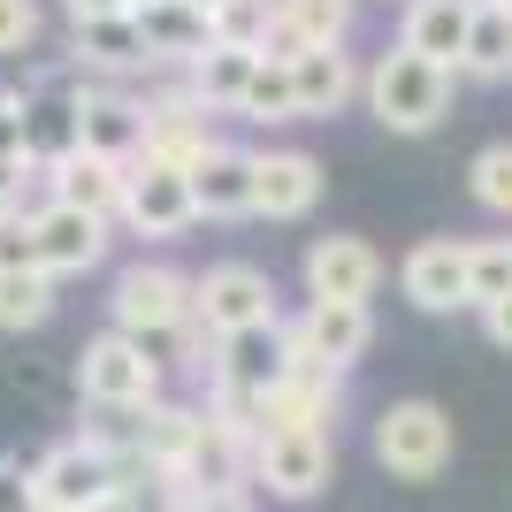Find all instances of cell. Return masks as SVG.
<instances>
[{
  "mask_svg": "<svg viewBox=\"0 0 512 512\" xmlns=\"http://www.w3.org/2000/svg\"><path fill=\"white\" fill-rule=\"evenodd\" d=\"M451 92H459V77L436 62H421V54H406V46H383L375 62H367V115L390 130V138H428V130L451 115Z\"/></svg>",
  "mask_w": 512,
  "mask_h": 512,
  "instance_id": "1",
  "label": "cell"
},
{
  "mask_svg": "<svg viewBox=\"0 0 512 512\" xmlns=\"http://www.w3.org/2000/svg\"><path fill=\"white\" fill-rule=\"evenodd\" d=\"M169 367L153 352L146 337H123V329H100V337L77 352V390H85V406L100 413H146L153 398H169Z\"/></svg>",
  "mask_w": 512,
  "mask_h": 512,
  "instance_id": "2",
  "label": "cell"
},
{
  "mask_svg": "<svg viewBox=\"0 0 512 512\" xmlns=\"http://www.w3.org/2000/svg\"><path fill=\"white\" fill-rule=\"evenodd\" d=\"M31 490H39V512H92L107 490H123V459L107 436H62L31 459Z\"/></svg>",
  "mask_w": 512,
  "mask_h": 512,
  "instance_id": "3",
  "label": "cell"
},
{
  "mask_svg": "<svg viewBox=\"0 0 512 512\" xmlns=\"http://www.w3.org/2000/svg\"><path fill=\"white\" fill-rule=\"evenodd\" d=\"M451 451H459V436H451L444 406L398 398V406L375 413V459H383L390 482H436V474L451 467Z\"/></svg>",
  "mask_w": 512,
  "mask_h": 512,
  "instance_id": "4",
  "label": "cell"
},
{
  "mask_svg": "<svg viewBox=\"0 0 512 512\" xmlns=\"http://www.w3.org/2000/svg\"><path fill=\"white\" fill-rule=\"evenodd\" d=\"M192 321L207 337H245V329H276V283L253 260H214L207 276H192Z\"/></svg>",
  "mask_w": 512,
  "mask_h": 512,
  "instance_id": "5",
  "label": "cell"
},
{
  "mask_svg": "<svg viewBox=\"0 0 512 512\" xmlns=\"http://www.w3.org/2000/svg\"><path fill=\"white\" fill-rule=\"evenodd\" d=\"M107 314H115V329L123 337H176L184 321H192V276L176 268V260H130L123 276H115V299H107Z\"/></svg>",
  "mask_w": 512,
  "mask_h": 512,
  "instance_id": "6",
  "label": "cell"
},
{
  "mask_svg": "<svg viewBox=\"0 0 512 512\" xmlns=\"http://www.w3.org/2000/svg\"><path fill=\"white\" fill-rule=\"evenodd\" d=\"M329 474H337V444L314 436V428H260L253 444V482L283 505H306V497L329 490Z\"/></svg>",
  "mask_w": 512,
  "mask_h": 512,
  "instance_id": "7",
  "label": "cell"
},
{
  "mask_svg": "<svg viewBox=\"0 0 512 512\" xmlns=\"http://www.w3.org/2000/svg\"><path fill=\"white\" fill-rule=\"evenodd\" d=\"M115 222H123L130 237H184L199 222L192 176L169 169V161H130L123 169V199H115Z\"/></svg>",
  "mask_w": 512,
  "mask_h": 512,
  "instance_id": "8",
  "label": "cell"
},
{
  "mask_svg": "<svg viewBox=\"0 0 512 512\" xmlns=\"http://www.w3.org/2000/svg\"><path fill=\"white\" fill-rule=\"evenodd\" d=\"M474 237H421L406 260H398V291H406L421 314H459L474 306Z\"/></svg>",
  "mask_w": 512,
  "mask_h": 512,
  "instance_id": "9",
  "label": "cell"
},
{
  "mask_svg": "<svg viewBox=\"0 0 512 512\" xmlns=\"http://www.w3.org/2000/svg\"><path fill=\"white\" fill-rule=\"evenodd\" d=\"M283 337H291V329H283ZM337 406H344V375H329L321 360H306L299 344H291V375L253 406V421L260 428H314V436H329V428H337Z\"/></svg>",
  "mask_w": 512,
  "mask_h": 512,
  "instance_id": "10",
  "label": "cell"
},
{
  "mask_svg": "<svg viewBox=\"0 0 512 512\" xmlns=\"http://www.w3.org/2000/svg\"><path fill=\"white\" fill-rule=\"evenodd\" d=\"M375 283H383V253L352 230H329L306 245V299L321 306H367L375 299Z\"/></svg>",
  "mask_w": 512,
  "mask_h": 512,
  "instance_id": "11",
  "label": "cell"
},
{
  "mask_svg": "<svg viewBox=\"0 0 512 512\" xmlns=\"http://www.w3.org/2000/svg\"><path fill=\"white\" fill-rule=\"evenodd\" d=\"M31 237H39V268L54 283L85 276V268H100V260H107V214L62 207V199H39V207H31Z\"/></svg>",
  "mask_w": 512,
  "mask_h": 512,
  "instance_id": "12",
  "label": "cell"
},
{
  "mask_svg": "<svg viewBox=\"0 0 512 512\" xmlns=\"http://www.w3.org/2000/svg\"><path fill=\"white\" fill-rule=\"evenodd\" d=\"M352 23H360V0H276L260 62H299L306 46H344Z\"/></svg>",
  "mask_w": 512,
  "mask_h": 512,
  "instance_id": "13",
  "label": "cell"
},
{
  "mask_svg": "<svg viewBox=\"0 0 512 512\" xmlns=\"http://www.w3.org/2000/svg\"><path fill=\"white\" fill-rule=\"evenodd\" d=\"M207 146H214L207 107L184 92V77H176V85H161V92H146V153H138V161H169V169H192Z\"/></svg>",
  "mask_w": 512,
  "mask_h": 512,
  "instance_id": "14",
  "label": "cell"
},
{
  "mask_svg": "<svg viewBox=\"0 0 512 512\" xmlns=\"http://www.w3.org/2000/svg\"><path fill=\"white\" fill-rule=\"evenodd\" d=\"M291 329V344H299L306 360H321L329 375H352V367L367 360V344H375V314L367 306H306L299 321H283Z\"/></svg>",
  "mask_w": 512,
  "mask_h": 512,
  "instance_id": "15",
  "label": "cell"
},
{
  "mask_svg": "<svg viewBox=\"0 0 512 512\" xmlns=\"http://www.w3.org/2000/svg\"><path fill=\"white\" fill-rule=\"evenodd\" d=\"M321 199V161L299 146H268L253 153V214H268V222H306Z\"/></svg>",
  "mask_w": 512,
  "mask_h": 512,
  "instance_id": "16",
  "label": "cell"
},
{
  "mask_svg": "<svg viewBox=\"0 0 512 512\" xmlns=\"http://www.w3.org/2000/svg\"><path fill=\"white\" fill-rule=\"evenodd\" d=\"M69 62L85 69L92 85H100V77H153V54H146V39H138V16L69 23Z\"/></svg>",
  "mask_w": 512,
  "mask_h": 512,
  "instance_id": "17",
  "label": "cell"
},
{
  "mask_svg": "<svg viewBox=\"0 0 512 512\" xmlns=\"http://www.w3.org/2000/svg\"><path fill=\"white\" fill-rule=\"evenodd\" d=\"M184 176H192V207H199V222H237V214H253V153H245V146L214 138V146L199 153Z\"/></svg>",
  "mask_w": 512,
  "mask_h": 512,
  "instance_id": "18",
  "label": "cell"
},
{
  "mask_svg": "<svg viewBox=\"0 0 512 512\" xmlns=\"http://www.w3.org/2000/svg\"><path fill=\"white\" fill-rule=\"evenodd\" d=\"M138 39H146L153 69H176V77H184L214 46V16H199L192 0H146V8H138Z\"/></svg>",
  "mask_w": 512,
  "mask_h": 512,
  "instance_id": "19",
  "label": "cell"
},
{
  "mask_svg": "<svg viewBox=\"0 0 512 512\" xmlns=\"http://www.w3.org/2000/svg\"><path fill=\"white\" fill-rule=\"evenodd\" d=\"M467 23H474V0H406V16H398V46L459 77V54H467Z\"/></svg>",
  "mask_w": 512,
  "mask_h": 512,
  "instance_id": "20",
  "label": "cell"
},
{
  "mask_svg": "<svg viewBox=\"0 0 512 512\" xmlns=\"http://www.w3.org/2000/svg\"><path fill=\"white\" fill-rule=\"evenodd\" d=\"M367 69L344 54V46H306L299 62H291V92H299V123L306 115H344V107L360 100Z\"/></svg>",
  "mask_w": 512,
  "mask_h": 512,
  "instance_id": "21",
  "label": "cell"
},
{
  "mask_svg": "<svg viewBox=\"0 0 512 512\" xmlns=\"http://www.w3.org/2000/svg\"><path fill=\"white\" fill-rule=\"evenodd\" d=\"M85 153L130 169V161L146 153V100H130V92H115V85L85 92Z\"/></svg>",
  "mask_w": 512,
  "mask_h": 512,
  "instance_id": "22",
  "label": "cell"
},
{
  "mask_svg": "<svg viewBox=\"0 0 512 512\" xmlns=\"http://www.w3.org/2000/svg\"><path fill=\"white\" fill-rule=\"evenodd\" d=\"M46 199H62V207H85V214H107V222H115V199H123V169L77 146L69 161H54V169H46Z\"/></svg>",
  "mask_w": 512,
  "mask_h": 512,
  "instance_id": "23",
  "label": "cell"
},
{
  "mask_svg": "<svg viewBox=\"0 0 512 512\" xmlns=\"http://www.w3.org/2000/svg\"><path fill=\"white\" fill-rule=\"evenodd\" d=\"M260 54H245V46H207L192 69H184V92H192L207 115H237L245 107V85H253Z\"/></svg>",
  "mask_w": 512,
  "mask_h": 512,
  "instance_id": "24",
  "label": "cell"
},
{
  "mask_svg": "<svg viewBox=\"0 0 512 512\" xmlns=\"http://www.w3.org/2000/svg\"><path fill=\"white\" fill-rule=\"evenodd\" d=\"M459 77H474V85H505V77H512V8H505V0H474Z\"/></svg>",
  "mask_w": 512,
  "mask_h": 512,
  "instance_id": "25",
  "label": "cell"
},
{
  "mask_svg": "<svg viewBox=\"0 0 512 512\" xmlns=\"http://www.w3.org/2000/svg\"><path fill=\"white\" fill-rule=\"evenodd\" d=\"M54 306H62V283L46 276V268L0 276V329H39V321H54Z\"/></svg>",
  "mask_w": 512,
  "mask_h": 512,
  "instance_id": "26",
  "label": "cell"
},
{
  "mask_svg": "<svg viewBox=\"0 0 512 512\" xmlns=\"http://www.w3.org/2000/svg\"><path fill=\"white\" fill-rule=\"evenodd\" d=\"M467 192L482 214H497V222H512V138H497V146H482L467 161Z\"/></svg>",
  "mask_w": 512,
  "mask_h": 512,
  "instance_id": "27",
  "label": "cell"
},
{
  "mask_svg": "<svg viewBox=\"0 0 512 512\" xmlns=\"http://www.w3.org/2000/svg\"><path fill=\"white\" fill-rule=\"evenodd\" d=\"M245 123H299V92H291V62H260L245 85Z\"/></svg>",
  "mask_w": 512,
  "mask_h": 512,
  "instance_id": "28",
  "label": "cell"
},
{
  "mask_svg": "<svg viewBox=\"0 0 512 512\" xmlns=\"http://www.w3.org/2000/svg\"><path fill=\"white\" fill-rule=\"evenodd\" d=\"M474 306L512 299V237H474Z\"/></svg>",
  "mask_w": 512,
  "mask_h": 512,
  "instance_id": "29",
  "label": "cell"
},
{
  "mask_svg": "<svg viewBox=\"0 0 512 512\" xmlns=\"http://www.w3.org/2000/svg\"><path fill=\"white\" fill-rule=\"evenodd\" d=\"M268 8H276V0H230V8L214 16V46H245V54H260V39H268Z\"/></svg>",
  "mask_w": 512,
  "mask_h": 512,
  "instance_id": "30",
  "label": "cell"
},
{
  "mask_svg": "<svg viewBox=\"0 0 512 512\" xmlns=\"http://www.w3.org/2000/svg\"><path fill=\"white\" fill-rule=\"evenodd\" d=\"M16 268H39V237H31V214H0V276Z\"/></svg>",
  "mask_w": 512,
  "mask_h": 512,
  "instance_id": "31",
  "label": "cell"
},
{
  "mask_svg": "<svg viewBox=\"0 0 512 512\" xmlns=\"http://www.w3.org/2000/svg\"><path fill=\"white\" fill-rule=\"evenodd\" d=\"M39 46V0H0V54H31Z\"/></svg>",
  "mask_w": 512,
  "mask_h": 512,
  "instance_id": "32",
  "label": "cell"
},
{
  "mask_svg": "<svg viewBox=\"0 0 512 512\" xmlns=\"http://www.w3.org/2000/svg\"><path fill=\"white\" fill-rule=\"evenodd\" d=\"M39 161H0V214H31V184H39Z\"/></svg>",
  "mask_w": 512,
  "mask_h": 512,
  "instance_id": "33",
  "label": "cell"
},
{
  "mask_svg": "<svg viewBox=\"0 0 512 512\" xmlns=\"http://www.w3.org/2000/svg\"><path fill=\"white\" fill-rule=\"evenodd\" d=\"M0 161H31V146H23V92L0 85Z\"/></svg>",
  "mask_w": 512,
  "mask_h": 512,
  "instance_id": "34",
  "label": "cell"
},
{
  "mask_svg": "<svg viewBox=\"0 0 512 512\" xmlns=\"http://www.w3.org/2000/svg\"><path fill=\"white\" fill-rule=\"evenodd\" d=\"M0 512H39V490H31V467L0 451Z\"/></svg>",
  "mask_w": 512,
  "mask_h": 512,
  "instance_id": "35",
  "label": "cell"
},
{
  "mask_svg": "<svg viewBox=\"0 0 512 512\" xmlns=\"http://www.w3.org/2000/svg\"><path fill=\"white\" fill-rule=\"evenodd\" d=\"M192 512H260V505H253V490H245V482H214V490H199Z\"/></svg>",
  "mask_w": 512,
  "mask_h": 512,
  "instance_id": "36",
  "label": "cell"
},
{
  "mask_svg": "<svg viewBox=\"0 0 512 512\" xmlns=\"http://www.w3.org/2000/svg\"><path fill=\"white\" fill-rule=\"evenodd\" d=\"M69 23H92V16H138V0H62Z\"/></svg>",
  "mask_w": 512,
  "mask_h": 512,
  "instance_id": "37",
  "label": "cell"
},
{
  "mask_svg": "<svg viewBox=\"0 0 512 512\" xmlns=\"http://www.w3.org/2000/svg\"><path fill=\"white\" fill-rule=\"evenodd\" d=\"M482 329H490V344H497V352H512V299L482 306Z\"/></svg>",
  "mask_w": 512,
  "mask_h": 512,
  "instance_id": "38",
  "label": "cell"
},
{
  "mask_svg": "<svg viewBox=\"0 0 512 512\" xmlns=\"http://www.w3.org/2000/svg\"><path fill=\"white\" fill-rule=\"evenodd\" d=\"M92 512H153V497H146V490H107Z\"/></svg>",
  "mask_w": 512,
  "mask_h": 512,
  "instance_id": "39",
  "label": "cell"
},
{
  "mask_svg": "<svg viewBox=\"0 0 512 512\" xmlns=\"http://www.w3.org/2000/svg\"><path fill=\"white\" fill-rule=\"evenodd\" d=\"M192 8H199V16H222V8H230V0H192Z\"/></svg>",
  "mask_w": 512,
  "mask_h": 512,
  "instance_id": "40",
  "label": "cell"
},
{
  "mask_svg": "<svg viewBox=\"0 0 512 512\" xmlns=\"http://www.w3.org/2000/svg\"><path fill=\"white\" fill-rule=\"evenodd\" d=\"M138 8H146V0H138Z\"/></svg>",
  "mask_w": 512,
  "mask_h": 512,
  "instance_id": "41",
  "label": "cell"
},
{
  "mask_svg": "<svg viewBox=\"0 0 512 512\" xmlns=\"http://www.w3.org/2000/svg\"><path fill=\"white\" fill-rule=\"evenodd\" d=\"M505 8H512V0H505Z\"/></svg>",
  "mask_w": 512,
  "mask_h": 512,
  "instance_id": "42",
  "label": "cell"
}]
</instances>
